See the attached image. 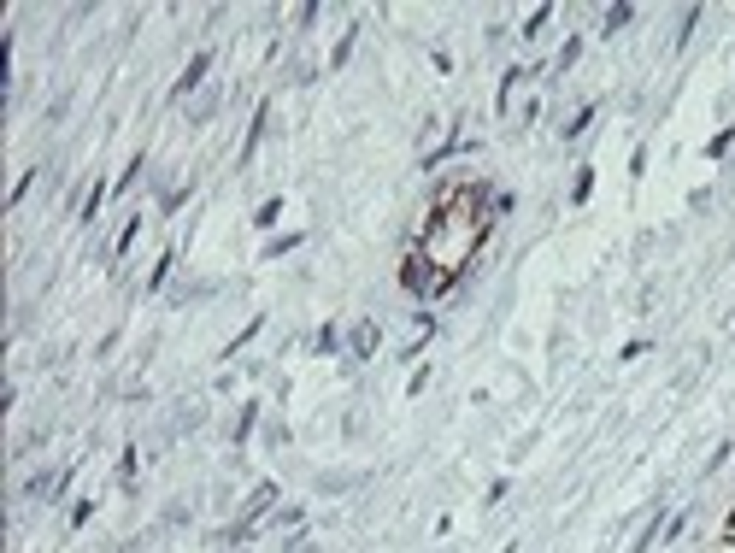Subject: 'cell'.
Instances as JSON below:
<instances>
[{"label":"cell","instance_id":"obj_1","mask_svg":"<svg viewBox=\"0 0 735 553\" xmlns=\"http://www.w3.org/2000/svg\"><path fill=\"white\" fill-rule=\"evenodd\" d=\"M200 77H206V54H200V59L189 65V71H182V82H177V94H189V89H194V82H200Z\"/></svg>","mask_w":735,"mask_h":553}]
</instances>
